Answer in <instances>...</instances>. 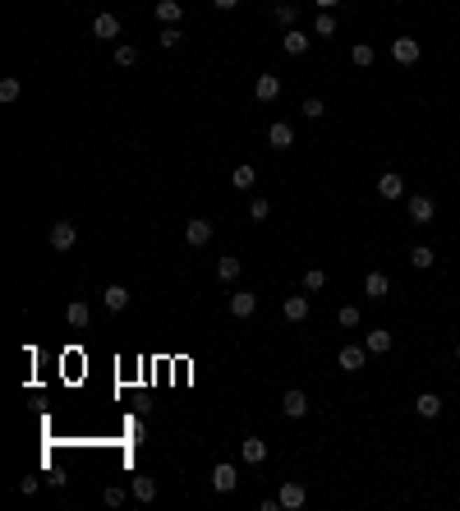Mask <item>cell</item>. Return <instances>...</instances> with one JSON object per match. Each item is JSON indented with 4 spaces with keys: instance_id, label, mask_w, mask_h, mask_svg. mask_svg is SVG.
Masks as SVG:
<instances>
[{
    "instance_id": "ac0fdd59",
    "label": "cell",
    "mask_w": 460,
    "mask_h": 511,
    "mask_svg": "<svg viewBox=\"0 0 460 511\" xmlns=\"http://www.w3.org/2000/svg\"><path fill=\"white\" fill-rule=\"evenodd\" d=\"M240 456L249 461V466H263V461H267V442H263V438H244V442H240Z\"/></svg>"
},
{
    "instance_id": "484cf974",
    "label": "cell",
    "mask_w": 460,
    "mask_h": 511,
    "mask_svg": "<svg viewBox=\"0 0 460 511\" xmlns=\"http://www.w3.org/2000/svg\"><path fill=\"white\" fill-rule=\"evenodd\" d=\"M23 97V83H19V78H0V101H5V106H10V101H19Z\"/></svg>"
},
{
    "instance_id": "f35d334b",
    "label": "cell",
    "mask_w": 460,
    "mask_h": 511,
    "mask_svg": "<svg viewBox=\"0 0 460 511\" xmlns=\"http://www.w3.org/2000/svg\"><path fill=\"white\" fill-rule=\"evenodd\" d=\"M336 5H340V0H318V10H336Z\"/></svg>"
},
{
    "instance_id": "4316f807",
    "label": "cell",
    "mask_w": 460,
    "mask_h": 511,
    "mask_svg": "<svg viewBox=\"0 0 460 511\" xmlns=\"http://www.w3.org/2000/svg\"><path fill=\"white\" fill-rule=\"evenodd\" d=\"M272 19H276V23H281V28H295V19H299V10H295V5H290V0H281V5H276V10H272Z\"/></svg>"
},
{
    "instance_id": "9c48e42d",
    "label": "cell",
    "mask_w": 460,
    "mask_h": 511,
    "mask_svg": "<svg viewBox=\"0 0 460 511\" xmlns=\"http://www.w3.org/2000/svg\"><path fill=\"white\" fill-rule=\"evenodd\" d=\"M267 143H272L276 152H285V147H295V124H285V120L267 124Z\"/></svg>"
},
{
    "instance_id": "9a60e30c",
    "label": "cell",
    "mask_w": 460,
    "mask_h": 511,
    "mask_svg": "<svg viewBox=\"0 0 460 511\" xmlns=\"http://www.w3.org/2000/svg\"><path fill=\"white\" fill-rule=\"evenodd\" d=\"M65 322H69V327H78V332H83V327H88V322H92V309H88V304H83V300H69V304H65Z\"/></svg>"
},
{
    "instance_id": "7a4b0ae2",
    "label": "cell",
    "mask_w": 460,
    "mask_h": 511,
    "mask_svg": "<svg viewBox=\"0 0 460 511\" xmlns=\"http://www.w3.org/2000/svg\"><path fill=\"white\" fill-rule=\"evenodd\" d=\"M276 502H281L285 511H299V507L308 502V489L299 484V479H285V484H281V493H276Z\"/></svg>"
},
{
    "instance_id": "3957f363",
    "label": "cell",
    "mask_w": 460,
    "mask_h": 511,
    "mask_svg": "<svg viewBox=\"0 0 460 511\" xmlns=\"http://www.w3.org/2000/svg\"><path fill=\"white\" fill-rule=\"evenodd\" d=\"M235 484H240V470L230 466V461L212 466V493H235Z\"/></svg>"
},
{
    "instance_id": "603a6c76",
    "label": "cell",
    "mask_w": 460,
    "mask_h": 511,
    "mask_svg": "<svg viewBox=\"0 0 460 511\" xmlns=\"http://www.w3.org/2000/svg\"><path fill=\"white\" fill-rule=\"evenodd\" d=\"M180 42H185V33H180V23H166L161 33H157V46H161V51H175Z\"/></svg>"
},
{
    "instance_id": "e0dca14e",
    "label": "cell",
    "mask_w": 460,
    "mask_h": 511,
    "mask_svg": "<svg viewBox=\"0 0 460 511\" xmlns=\"http://www.w3.org/2000/svg\"><path fill=\"white\" fill-rule=\"evenodd\" d=\"M152 14L161 19V28H166V23H180V19H185V5H180V0H157Z\"/></svg>"
},
{
    "instance_id": "f1b7e54d",
    "label": "cell",
    "mask_w": 460,
    "mask_h": 511,
    "mask_svg": "<svg viewBox=\"0 0 460 511\" xmlns=\"http://www.w3.org/2000/svg\"><path fill=\"white\" fill-rule=\"evenodd\" d=\"M115 65H120V69H134V65H138V46L120 42V46H115Z\"/></svg>"
},
{
    "instance_id": "6da1fadb",
    "label": "cell",
    "mask_w": 460,
    "mask_h": 511,
    "mask_svg": "<svg viewBox=\"0 0 460 511\" xmlns=\"http://www.w3.org/2000/svg\"><path fill=\"white\" fill-rule=\"evenodd\" d=\"M46 240H51V249H55V254H69V249L78 245V226H74V222H55Z\"/></svg>"
},
{
    "instance_id": "4fadbf2b",
    "label": "cell",
    "mask_w": 460,
    "mask_h": 511,
    "mask_svg": "<svg viewBox=\"0 0 460 511\" xmlns=\"http://www.w3.org/2000/svg\"><path fill=\"white\" fill-rule=\"evenodd\" d=\"M281 410L290 415V419H304V415H308V396L299 387H290V391H285V401H281Z\"/></svg>"
},
{
    "instance_id": "44dd1931",
    "label": "cell",
    "mask_w": 460,
    "mask_h": 511,
    "mask_svg": "<svg viewBox=\"0 0 460 511\" xmlns=\"http://www.w3.org/2000/svg\"><path fill=\"white\" fill-rule=\"evenodd\" d=\"M308 318V295H285V322H304Z\"/></svg>"
},
{
    "instance_id": "cb8c5ba5",
    "label": "cell",
    "mask_w": 460,
    "mask_h": 511,
    "mask_svg": "<svg viewBox=\"0 0 460 511\" xmlns=\"http://www.w3.org/2000/svg\"><path fill=\"white\" fill-rule=\"evenodd\" d=\"M230 185H235V189H244V194H249L253 185H258V171H253V166H235V171H230Z\"/></svg>"
},
{
    "instance_id": "8d00e7d4",
    "label": "cell",
    "mask_w": 460,
    "mask_h": 511,
    "mask_svg": "<svg viewBox=\"0 0 460 511\" xmlns=\"http://www.w3.org/2000/svg\"><path fill=\"white\" fill-rule=\"evenodd\" d=\"M336 322H340V327H359V309H354V304H345V309L336 313Z\"/></svg>"
},
{
    "instance_id": "f546056e",
    "label": "cell",
    "mask_w": 460,
    "mask_h": 511,
    "mask_svg": "<svg viewBox=\"0 0 460 511\" xmlns=\"http://www.w3.org/2000/svg\"><path fill=\"white\" fill-rule=\"evenodd\" d=\"M410 267L428 272V267H433V249H428V245H415V249H410Z\"/></svg>"
},
{
    "instance_id": "8992f818",
    "label": "cell",
    "mask_w": 460,
    "mask_h": 511,
    "mask_svg": "<svg viewBox=\"0 0 460 511\" xmlns=\"http://www.w3.org/2000/svg\"><path fill=\"white\" fill-rule=\"evenodd\" d=\"M419 56H424V51H419L415 37H396L391 42V60L396 65H419Z\"/></svg>"
},
{
    "instance_id": "83f0119b",
    "label": "cell",
    "mask_w": 460,
    "mask_h": 511,
    "mask_svg": "<svg viewBox=\"0 0 460 511\" xmlns=\"http://www.w3.org/2000/svg\"><path fill=\"white\" fill-rule=\"evenodd\" d=\"M134 498H138V502H152L157 498V479L138 475V479H134Z\"/></svg>"
},
{
    "instance_id": "52a82bcc",
    "label": "cell",
    "mask_w": 460,
    "mask_h": 511,
    "mask_svg": "<svg viewBox=\"0 0 460 511\" xmlns=\"http://www.w3.org/2000/svg\"><path fill=\"white\" fill-rule=\"evenodd\" d=\"M433 212H438V203L428 199V194H410V222H415V226H428V222H433Z\"/></svg>"
},
{
    "instance_id": "ffe728a7",
    "label": "cell",
    "mask_w": 460,
    "mask_h": 511,
    "mask_svg": "<svg viewBox=\"0 0 460 511\" xmlns=\"http://www.w3.org/2000/svg\"><path fill=\"white\" fill-rule=\"evenodd\" d=\"M364 345H368V355H387V350H391V332H387V327H373V332L364 336Z\"/></svg>"
},
{
    "instance_id": "4dcf8cb0",
    "label": "cell",
    "mask_w": 460,
    "mask_h": 511,
    "mask_svg": "<svg viewBox=\"0 0 460 511\" xmlns=\"http://www.w3.org/2000/svg\"><path fill=\"white\" fill-rule=\"evenodd\" d=\"M350 60H354L359 69H368V65H373V46H368V42H354V46H350Z\"/></svg>"
},
{
    "instance_id": "836d02e7",
    "label": "cell",
    "mask_w": 460,
    "mask_h": 511,
    "mask_svg": "<svg viewBox=\"0 0 460 511\" xmlns=\"http://www.w3.org/2000/svg\"><path fill=\"white\" fill-rule=\"evenodd\" d=\"M327 286V272H322V267H308L304 272V290H322Z\"/></svg>"
},
{
    "instance_id": "1f68e13d",
    "label": "cell",
    "mask_w": 460,
    "mask_h": 511,
    "mask_svg": "<svg viewBox=\"0 0 460 511\" xmlns=\"http://www.w3.org/2000/svg\"><path fill=\"white\" fill-rule=\"evenodd\" d=\"M313 37H336V19H331V10H318V28H313Z\"/></svg>"
},
{
    "instance_id": "5bb4252c",
    "label": "cell",
    "mask_w": 460,
    "mask_h": 511,
    "mask_svg": "<svg viewBox=\"0 0 460 511\" xmlns=\"http://www.w3.org/2000/svg\"><path fill=\"white\" fill-rule=\"evenodd\" d=\"M253 97H258V101H276V97H281V78H276V74H258Z\"/></svg>"
},
{
    "instance_id": "8fae6325",
    "label": "cell",
    "mask_w": 460,
    "mask_h": 511,
    "mask_svg": "<svg viewBox=\"0 0 460 511\" xmlns=\"http://www.w3.org/2000/svg\"><path fill=\"white\" fill-rule=\"evenodd\" d=\"M415 415H419V419H438V415H442V396H438V391H419V396H415Z\"/></svg>"
},
{
    "instance_id": "d4e9b609",
    "label": "cell",
    "mask_w": 460,
    "mask_h": 511,
    "mask_svg": "<svg viewBox=\"0 0 460 511\" xmlns=\"http://www.w3.org/2000/svg\"><path fill=\"white\" fill-rule=\"evenodd\" d=\"M240 272H244V263H240V258H217V277L226 281V286H230L235 277H240Z\"/></svg>"
},
{
    "instance_id": "d590c367",
    "label": "cell",
    "mask_w": 460,
    "mask_h": 511,
    "mask_svg": "<svg viewBox=\"0 0 460 511\" xmlns=\"http://www.w3.org/2000/svg\"><path fill=\"white\" fill-rule=\"evenodd\" d=\"M101 502H106V507H124V489L106 484V489H101Z\"/></svg>"
},
{
    "instance_id": "30bf717a",
    "label": "cell",
    "mask_w": 460,
    "mask_h": 511,
    "mask_svg": "<svg viewBox=\"0 0 460 511\" xmlns=\"http://www.w3.org/2000/svg\"><path fill=\"white\" fill-rule=\"evenodd\" d=\"M92 37H97V42H115V37H120V19L101 10L97 19H92Z\"/></svg>"
},
{
    "instance_id": "d6a6232c",
    "label": "cell",
    "mask_w": 460,
    "mask_h": 511,
    "mask_svg": "<svg viewBox=\"0 0 460 511\" xmlns=\"http://www.w3.org/2000/svg\"><path fill=\"white\" fill-rule=\"evenodd\" d=\"M267 217H272V203H267V199H253L249 203V222H267Z\"/></svg>"
},
{
    "instance_id": "5b68a950",
    "label": "cell",
    "mask_w": 460,
    "mask_h": 511,
    "mask_svg": "<svg viewBox=\"0 0 460 511\" xmlns=\"http://www.w3.org/2000/svg\"><path fill=\"white\" fill-rule=\"evenodd\" d=\"M378 194H382L387 203L405 199V180H401V171H382V175H378Z\"/></svg>"
},
{
    "instance_id": "d6986e66",
    "label": "cell",
    "mask_w": 460,
    "mask_h": 511,
    "mask_svg": "<svg viewBox=\"0 0 460 511\" xmlns=\"http://www.w3.org/2000/svg\"><path fill=\"white\" fill-rule=\"evenodd\" d=\"M387 290H391V281H387L382 272H368V277H364V295H368V300H387Z\"/></svg>"
},
{
    "instance_id": "277c9868",
    "label": "cell",
    "mask_w": 460,
    "mask_h": 511,
    "mask_svg": "<svg viewBox=\"0 0 460 511\" xmlns=\"http://www.w3.org/2000/svg\"><path fill=\"white\" fill-rule=\"evenodd\" d=\"M336 364L345 368V373H359V368L368 364V345H340V355H336Z\"/></svg>"
},
{
    "instance_id": "7c38bea8",
    "label": "cell",
    "mask_w": 460,
    "mask_h": 511,
    "mask_svg": "<svg viewBox=\"0 0 460 511\" xmlns=\"http://www.w3.org/2000/svg\"><path fill=\"white\" fill-rule=\"evenodd\" d=\"M253 309H258V295H253V290H235V295H230V313H235V318H253Z\"/></svg>"
},
{
    "instance_id": "ba28073f",
    "label": "cell",
    "mask_w": 460,
    "mask_h": 511,
    "mask_svg": "<svg viewBox=\"0 0 460 511\" xmlns=\"http://www.w3.org/2000/svg\"><path fill=\"white\" fill-rule=\"evenodd\" d=\"M185 240H189L194 249L212 245V222H208V217H189V226H185Z\"/></svg>"
},
{
    "instance_id": "74e56055",
    "label": "cell",
    "mask_w": 460,
    "mask_h": 511,
    "mask_svg": "<svg viewBox=\"0 0 460 511\" xmlns=\"http://www.w3.org/2000/svg\"><path fill=\"white\" fill-rule=\"evenodd\" d=\"M212 5H217V10H235V5H240V0H212Z\"/></svg>"
},
{
    "instance_id": "7402d4cb",
    "label": "cell",
    "mask_w": 460,
    "mask_h": 511,
    "mask_svg": "<svg viewBox=\"0 0 460 511\" xmlns=\"http://www.w3.org/2000/svg\"><path fill=\"white\" fill-rule=\"evenodd\" d=\"M308 51V33H299V28H285V56H304Z\"/></svg>"
},
{
    "instance_id": "2e32d148",
    "label": "cell",
    "mask_w": 460,
    "mask_h": 511,
    "mask_svg": "<svg viewBox=\"0 0 460 511\" xmlns=\"http://www.w3.org/2000/svg\"><path fill=\"white\" fill-rule=\"evenodd\" d=\"M101 304H106L110 313H120L124 304H129V286H120V281H115V286H106V290H101Z\"/></svg>"
},
{
    "instance_id": "ab89813d",
    "label": "cell",
    "mask_w": 460,
    "mask_h": 511,
    "mask_svg": "<svg viewBox=\"0 0 460 511\" xmlns=\"http://www.w3.org/2000/svg\"><path fill=\"white\" fill-rule=\"evenodd\" d=\"M456 359H460V345H456Z\"/></svg>"
},
{
    "instance_id": "e575fe53",
    "label": "cell",
    "mask_w": 460,
    "mask_h": 511,
    "mask_svg": "<svg viewBox=\"0 0 460 511\" xmlns=\"http://www.w3.org/2000/svg\"><path fill=\"white\" fill-rule=\"evenodd\" d=\"M299 111H304L308 120H322V115H327V106H322V97H308L304 106H299Z\"/></svg>"
}]
</instances>
